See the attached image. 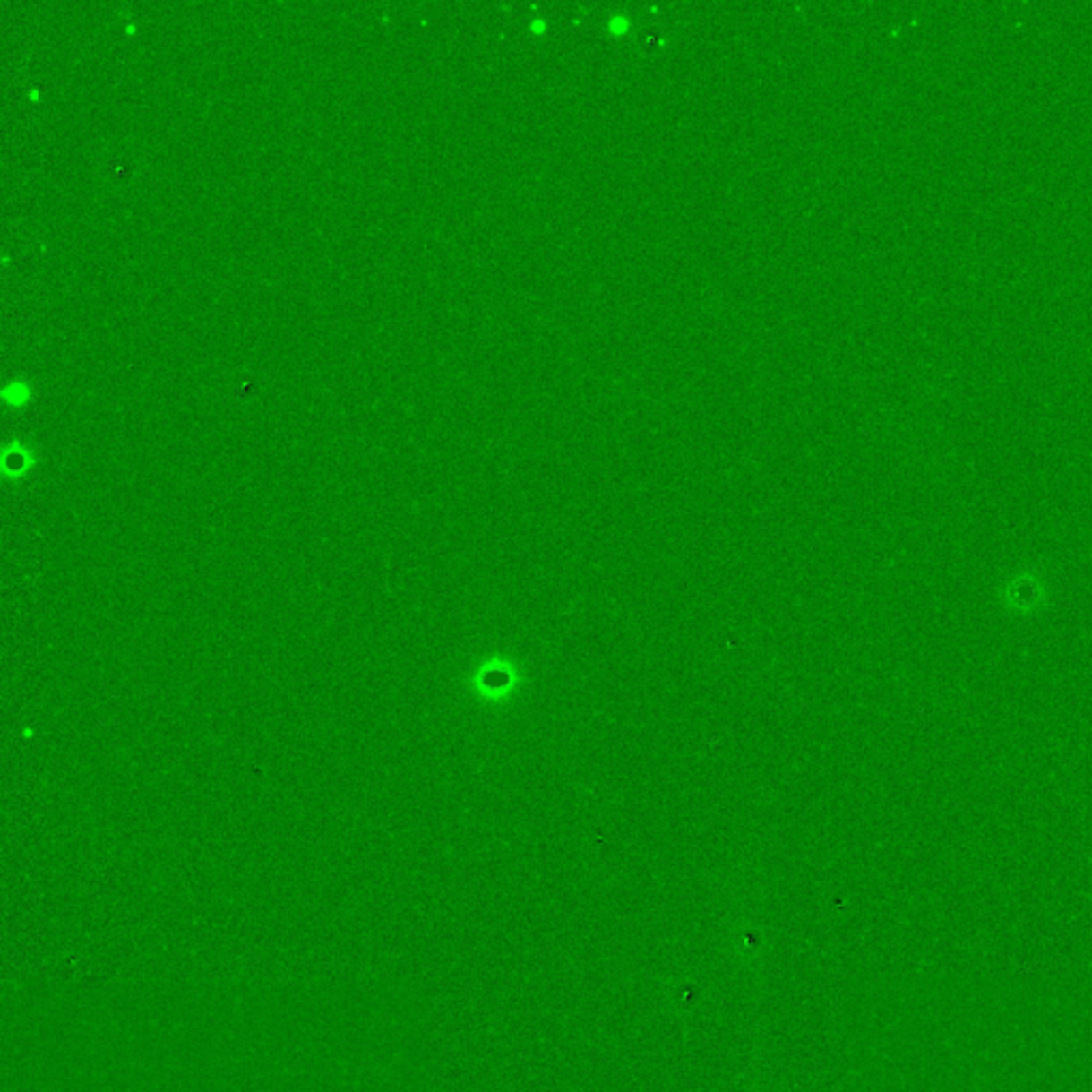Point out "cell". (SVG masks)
I'll return each instance as SVG.
<instances>
[{
	"mask_svg": "<svg viewBox=\"0 0 1092 1092\" xmlns=\"http://www.w3.org/2000/svg\"><path fill=\"white\" fill-rule=\"evenodd\" d=\"M627 26H630V20H627L625 15H617V18H613L608 21L610 32H615V35H625Z\"/></svg>",
	"mask_w": 1092,
	"mask_h": 1092,
	"instance_id": "6da1fadb",
	"label": "cell"
}]
</instances>
